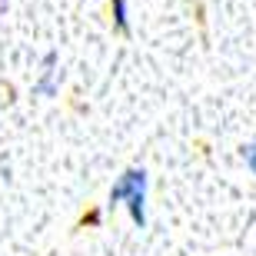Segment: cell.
I'll return each instance as SVG.
<instances>
[{
  "mask_svg": "<svg viewBox=\"0 0 256 256\" xmlns=\"http://www.w3.org/2000/svg\"><path fill=\"white\" fill-rule=\"evenodd\" d=\"M110 203H126L130 220L136 226H146V170L143 166H130L124 170V176L110 186Z\"/></svg>",
  "mask_w": 256,
  "mask_h": 256,
  "instance_id": "6da1fadb",
  "label": "cell"
},
{
  "mask_svg": "<svg viewBox=\"0 0 256 256\" xmlns=\"http://www.w3.org/2000/svg\"><path fill=\"white\" fill-rule=\"evenodd\" d=\"M54 66H57V54L50 50L47 57H44V76H40V84L34 86L40 96H54L57 94V84H54V74H57V70H54Z\"/></svg>",
  "mask_w": 256,
  "mask_h": 256,
  "instance_id": "7a4b0ae2",
  "label": "cell"
},
{
  "mask_svg": "<svg viewBox=\"0 0 256 256\" xmlns=\"http://www.w3.org/2000/svg\"><path fill=\"white\" fill-rule=\"evenodd\" d=\"M110 17H114V27L120 34H130V17H126V0H110Z\"/></svg>",
  "mask_w": 256,
  "mask_h": 256,
  "instance_id": "3957f363",
  "label": "cell"
},
{
  "mask_svg": "<svg viewBox=\"0 0 256 256\" xmlns=\"http://www.w3.org/2000/svg\"><path fill=\"white\" fill-rule=\"evenodd\" d=\"M243 160H246V170L256 176V143H246V146H243Z\"/></svg>",
  "mask_w": 256,
  "mask_h": 256,
  "instance_id": "277c9868",
  "label": "cell"
},
{
  "mask_svg": "<svg viewBox=\"0 0 256 256\" xmlns=\"http://www.w3.org/2000/svg\"><path fill=\"white\" fill-rule=\"evenodd\" d=\"M80 223H84V226H86V223H90V226H96V223H100V213H96V210H90V213H86Z\"/></svg>",
  "mask_w": 256,
  "mask_h": 256,
  "instance_id": "5b68a950",
  "label": "cell"
}]
</instances>
